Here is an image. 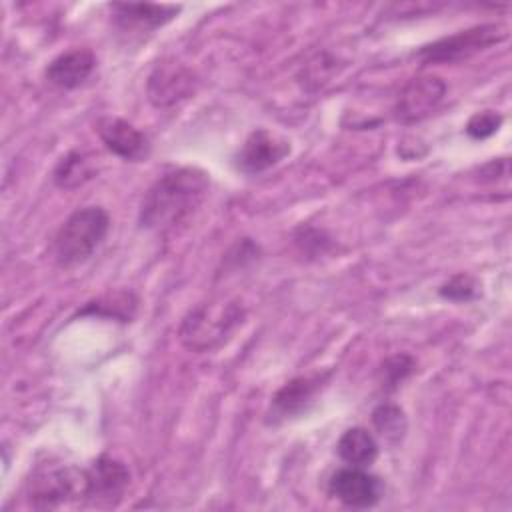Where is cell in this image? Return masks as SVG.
I'll return each mask as SVG.
<instances>
[{
	"mask_svg": "<svg viewBox=\"0 0 512 512\" xmlns=\"http://www.w3.org/2000/svg\"><path fill=\"white\" fill-rule=\"evenodd\" d=\"M210 180L198 168H174L144 194L138 222L144 230L168 234L186 224L208 196Z\"/></svg>",
	"mask_w": 512,
	"mask_h": 512,
	"instance_id": "1",
	"label": "cell"
},
{
	"mask_svg": "<svg viewBox=\"0 0 512 512\" xmlns=\"http://www.w3.org/2000/svg\"><path fill=\"white\" fill-rule=\"evenodd\" d=\"M110 230V216L100 206H84L72 212L54 238V256L60 266L86 262L104 242Z\"/></svg>",
	"mask_w": 512,
	"mask_h": 512,
	"instance_id": "2",
	"label": "cell"
},
{
	"mask_svg": "<svg viewBox=\"0 0 512 512\" xmlns=\"http://www.w3.org/2000/svg\"><path fill=\"white\" fill-rule=\"evenodd\" d=\"M242 318L244 310L238 302L202 304L184 318L180 340L192 352H210L230 338Z\"/></svg>",
	"mask_w": 512,
	"mask_h": 512,
	"instance_id": "3",
	"label": "cell"
},
{
	"mask_svg": "<svg viewBox=\"0 0 512 512\" xmlns=\"http://www.w3.org/2000/svg\"><path fill=\"white\" fill-rule=\"evenodd\" d=\"M506 36L508 34L500 24H482L434 40L422 46L416 54L426 64H454L488 50L490 46L502 42Z\"/></svg>",
	"mask_w": 512,
	"mask_h": 512,
	"instance_id": "4",
	"label": "cell"
},
{
	"mask_svg": "<svg viewBox=\"0 0 512 512\" xmlns=\"http://www.w3.org/2000/svg\"><path fill=\"white\" fill-rule=\"evenodd\" d=\"M30 502L38 508H56L74 498H86L88 474L76 466L44 468L30 480Z\"/></svg>",
	"mask_w": 512,
	"mask_h": 512,
	"instance_id": "5",
	"label": "cell"
},
{
	"mask_svg": "<svg viewBox=\"0 0 512 512\" xmlns=\"http://www.w3.org/2000/svg\"><path fill=\"white\" fill-rule=\"evenodd\" d=\"M446 96V84L438 76L412 78L398 94L394 114L402 124H416L428 118Z\"/></svg>",
	"mask_w": 512,
	"mask_h": 512,
	"instance_id": "6",
	"label": "cell"
},
{
	"mask_svg": "<svg viewBox=\"0 0 512 512\" xmlns=\"http://www.w3.org/2000/svg\"><path fill=\"white\" fill-rule=\"evenodd\" d=\"M328 494L350 508H370L382 496V482L364 468L346 466L330 476Z\"/></svg>",
	"mask_w": 512,
	"mask_h": 512,
	"instance_id": "7",
	"label": "cell"
},
{
	"mask_svg": "<svg viewBox=\"0 0 512 512\" xmlns=\"http://www.w3.org/2000/svg\"><path fill=\"white\" fill-rule=\"evenodd\" d=\"M194 84H196L194 74L186 66L170 60V62L158 64L152 70L146 90H148L150 102L156 108H172L178 102L192 96Z\"/></svg>",
	"mask_w": 512,
	"mask_h": 512,
	"instance_id": "8",
	"label": "cell"
},
{
	"mask_svg": "<svg viewBox=\"0 0 512 512\" xmlns=\"http://www.w3.org/2000/svg\"><path fill=\"white\" fill-rule=\"evenodd\" d=\"M290 154L288 140L272 134L264 128L254 130L236 154V164L246 174H258L276 166L282 158Z\"/></svg>",
	"mask_w": 512,
	"mask_h": 512,
	"instance_id": "9",
	"label": "cell"
},
{
	"mask_svg": "<svg viewBox=\"0 0 512 512\" xmlns=\"http://www.w3.org/2000/svg\"><path fill=\"white\" fill-rule=\"evenodd\" d=\"M98 136L102 144L122 160L140 162L150 154L148 138L122 118H102L98 122Z\"/></svg>",
	"mask_w": 512,
	"mask_h": 512,
	"instance_id": "10",
	"label": "cell"
},
{
	"mask_svg": "<svg viewBox=\"0 0 512 512\" xmlns=\"http://www.w3.org/2000/svg\"><path fill=\"white\" fill-rule=\"evenodd\" d=\"M88 474V494L86 498L92 502H112L114 498H120L130 482L128 468L112 458L102 454L92 462V466L86 470Z\"/></svg>",
	"mask_w": 512,
	"mask_h": 512,
	"instance_id": "11",
	"label": "cell"
},
{
	"mask_svg": "<svg viewBox=\"0 0 512 512\" xmlns=\"http://www.w3.org/2000/svg\"><path fill=\"white\" fill-rule=\"evenodd\" d=\"M96 68V56L88 48H72L56 56L44 70L50 84L62 90H74L82 86Z\"/></svg>",
	"mask_w": 512,
	"mask_h": 512,
	"instance_id": "12",
	"label": "cell"
},
{
	"mask_svg": "<svg viewBox=\"0 0 512 512\" xmlns=\"http://www.w3.org/2000/svg\"><path fill=\"white\" fill-rule=\"evenodd\" d=\"M324 376H298L286 382L272 398V414L276 418H292L304 412L318 394Z\"/></svg>",
	"mask_w": 512,
	"mask_h": 512,
	"instance_id": "13",
	"label": "cell"
},
{
	"mask_svg": "<svg viewBox=\"0 0 512 512\" xmlns=\"http://www.w3.org/2000/svg\"><path fill=\"white\" fill-rule=\"evenodd\" d=\"M116 22L130 30H154L170 22L182 8L172 4H112Z\"/></svg>",
	"mask_w": 512,
	"mask_h": 512,
	"instance_id": "14",
	"label": "cell"
},
{
	"mask_svg": "<svg viewBox=\"0 0 512 512\" xmlns=\"http://www.w3.org/2000/svg\"><path fill=\"white\" fill-rule=\"evenodd\" d=\"M338 456L348 464V466H358V468H366L370 466L376 456H378V442L374 440V436L366 430V428H348L338 444H336Z\"/></svg>",
	"mask_w": 512,
	"mask_h": 512,
	"instance_id": "15",
	"label": "cell"
},
{
	"mask_svg": "<svg viewBox=\"0 0 512 512\" xmlns=\"http://www.w3.org/2000/svg\"><path fill=\"white\" fill-rule=\"evenodd\" d=\"M92 166L80 152H70L54 168V182L60 188H76L92 178Z\"/></svg>",
	"mask_w": 512,
	"mask_h": 512,
	"instance_id": "16",
	"label": "cell"
},
{
	"mask_svg": "<svg viewBox=\"0 0 512 512\" xmlns=\"http://www.w3.org/2000/svg\"><path fill=\"white\" fill-rule=\"evenodd\" d=\"M374 428L392 444L400 442L406 432V416L400 406L396 404H380L372 412Z\"/></svg>",
	"mask_w": 512,
	"mask_h": 512,
	"instance_id": "17",
	"label": "cell"
},
{
	"mask_svg": "<svg viewBox=\"0 0 512 512\" xmlns=\"http://www.w3.org/2000/svg\"><path fill=\"white\" fill-rule=\"evenodd\" d=\"M414 370V358L408 356V354H396V356H390L380 372H382V386L384 388H396L400 382H404L410 372Z\"/></svg>",
	"mask_w": 512,
	"mask_h": 512,
	"instance_id": "18",
	"label": "cell"
},
{
	"mask_svg": "<svg viewBox=\"0 0 512 512\" xmlns=\"http://www.w3.org/2000/svg\"><path fill=\"white\" fill-rule=\"evenodd\" d=\"M502 124V116L494 110H482V112H476L468 124H466V134L474 140H484L488 136H492L494 132H498Z\"/></svg>",
	"mask_w": 512,
	"mask_h": 512,
	"instance_id": "19",
	"label": "cell"
},
{
	"mask_svg": "<svg viewBox=\"0 0 512 512\" xmlns=\"http://www.w3.org/2000/svg\"><path fill=\"white\" fill-rule=\"evenodd\" d=\"M440 296L454 302H468L476 296V282L468 274H456L440 286Z\"/></svg>",
	"mask_w": 512,
	"mask_h": 512,
	"instance_id": "20",
	"label": "cell"
}]
</instances>
